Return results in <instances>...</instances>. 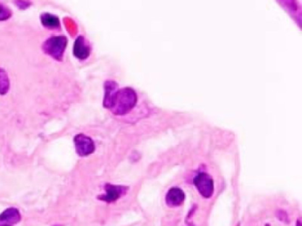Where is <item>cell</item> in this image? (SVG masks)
Returning a JSON list of instances; mask_svg holds the SVG:
<instances>
[{
    "label": "cell",
    "instance_id": "obj_1",
    "mask_svg": "<svg viewBox=\"0 0 302 226\" xmlns=\"http://www.w3.org/2000/svg\"><path fill=\"white\" fill-rule=\"evenodd\" d=\"M137 102V95L135 90L130 87H123L117 89L106 109H109L114 115H124L135 107Z\"/></svg>",
    "mask_w": 302,
    "mask_h": 226
},
{
    "label": "cell",
    "instance_id": "obj_2",
    "mask_svg": "<svg viewBox=\"0 0 302 226\" xmlns=\"http://www.w3.org/2000/svg\"><path fill=\"white\" fill-rule=\"evenodd\" d=\"M68 45V38L64 36L50 37L43 44V51L54 60L61 61Z\"/></svg>",
    "mask_w": 302,
    "mask_h": 226
},
{
    "label": "cell",
    "instance_id": "obj_3",
    "mask_svg": "<svg viewBox=\"0 0 302 226\" xmlns=\"http://www.w3.org/2000/svg\"><path fill=\"white\" fill-rule=\"evenodd\" d=\"M194 186L196 187L199 193L204 197L208 199L213 195L214 186L212 177L207 173L201 172L194 178Z\"/></svg>",
    "mask_w": 302,
    "mask_h": 226
},
{
    "label": "cell",
    "instance_id": "obj_4",
    "mask_svg": "<svg viewBox=\"0 0 302 226\" xmlns=\"http://www.w3.org/2000/svg\"><path fill=\"white\" fill-rule=\"evenodd\" d=\"M74 142L77 153L80 156H88L95 151V144L93 139L87 135L84 134L77 135L74 138Z\"/></svg>",
    "mask_w": 302,
    "mask_h": 226
},
{
    "label": "cell",
    "instance_id": "obj_5",
    "mask_svg": "<svg viewBox=\"0 0 302 226\" xmlns=\"http://www.w3.org/2000/svg\"><path fill=\"white\" fill-rule=\"evenodd\" d=\"M127 187L122 186H115L112 184H106L105 186V195L99 196V199L106 203H113L124 195L127 192Z\"/></svg>",
    "mask_w": 302,
    "mask_h": 226
},
{
    "label": "cell",
    "instance_id": "obj_6",
    "mask_svg": "<svg viewBox=\"0 0 302 226\" xmlns=\"http://www.w3.org/2000/svg\"><path fill=\"white\" fill-rule=\"evenodd\" d=\"M73 53L78 60H84L88 59L91 54V47L86 42L85 36H79L77 37L74 44Z\"/></svg>",
    "mask_w": 302,
    "mask_h": 226
},
{
    "label": "cell",
    "instance_id": "obj_7",
    "mask_svg": "<svg viewBox=\"0 0 302 226\" xmlns=\"http://www.w3.org/2000/svg\"><path fill=\"white\" fill-rule=\"evenodd\" d=\"M185 199H186V195L184 191L178 187H173L169 189L168 194L166 195V203L169 207H178L184 203Z\"/></svg>",
    "mask_w": 302,
    "mask_h": 226
},
{
    "label": "cell",
    "instance_id": "obj_8",
    "mask_svg": "<svg viewBox=\"0 0 302 226\" xmlns=\"http://www.w3.org/2000/svg\"><path fill=\"white\" fill-rule=\"evenodd\" d=\"M20 214L19 211L14 208L7 209L0 215V224L13 225L20 222Z\"/></svg>",
    "mask_w": 302,
    "mask_h": 226
},
{
    "label": "cell",
    "instance_id": "obj_9",
    "mask_svg": "<svg viewBox=\"0 0 302 226\" xmlns=\"http://www.w3.org/2000/svg\"><path fill=\"white\" fill-rule=\"evenodd\" d=\"M40 20L42 25L48 29H57L61 27L59 18L52 13H48V12L42 13L40 16Z\"/></svg>",
    "mask_w": 302,
    "mask_h": 226
},
{
    "label": "cell",
    "instance_id": "obj_10",
    "mask_svg": "<svg viewBox=\"0 0 302 226\" xmlns=\"http://www.w3.org/2000/svg\"><path fill=\"white\" fill-rule=\"evenodd\" d=\"M104 87H105V96H104L103 105H104V107L107 108L110 100L118 89V85L113 80H107V81H105Z\"/></svg>",
    "mask_w": 302,
    "mask_h": 226
},
{
    "label": "cell",
    "instance_id": "obj_11",
    "mask_svg": "<svg viewBox=\"0 0 302 226\" xmlns=\"http://www.w3.org/2000/svg\"><path fill=\"white\" fill-rule=\"evenodd\" d=\"M10 89V79L7 74L0 68V95H5Z\"/></svg>",
    "mask_w": 302,
    "mask_h": 226
},
{
    "label": "cell",
    "instance_id": "obj_12",
    "mask_svg": "<svg viewBox=\"0 0 302 226\" xmlns=\"http://www.w3.org/2000/svg\"><path fill=\"white\" fill-rule=\"evenodd\" d=\"M11 16L12 12L10 11V9L5 7L3 4H0V21L8 20Z\"/></svg>",
    "mask_w": 302,
    "mask_h": 226
},
{
    "label": "cell",
    "instance_id": "obj_13",
    "mask_svg": "<svg viewBox=\"0 0 302 226\" xmlns=\"http://www.w3.org/2000/svg\"><path fill=\"white\" fill-rule=\"evenodd\" d=\"M277 217L278 219L282 221L284 223H289V218H288V215L286 214V211H279L277 212Z\"/></svg>",
    "mask_w": 302,
    "mask_h": 226
},
{
    "label": "cell",
    "instance_id": "obj_14",
    "mask_svg": "<svg viewBox=\"0 0 302 226\" xmlns=\"http://www.w3.org/2000/svg\"><path fill=\"white\" fill-rule=\"evenodd\" d=\"M15 4H17L18 7L20 9H27V8L29 7L31 3L26 2V1H18V2H15Z\"/></svg>",
    "mask_w": 302,
    "mask_h": 226
},
{
    "label": "cell",
    "instance_id": "obj_15",
    "mask_svg": "<svg viewBox=\"0 0 302 226\" xmlns=\"http://www.w3.org/2000/svg\"><path fill=\"white\" fill-rule=\"evenodd\" d=\"M302 226V223H301V221H300V220H298V221H297V226Z\"/></svg>",
    "mask_w": 302,
    "mask_h": 226
},
{
    "label": "cell",
    "instance_id": "obj_16",
    "mask_svg": "<svg viewBox=\"0 0 302 226\" xmlns=\"http://www.w3.org/2000/svg\"><path fill=\"white\" fill-rule=\"evenodd\" d=\"M0 226H10V225H6V224H0Z\"/></svg>",
    "mask_w": 302,
    "mask_h": 226
},
{
    "label": "cell",
    "instance_id": "obj_17",
    "mask_svg": "<svg viewBox=\"0 0 302 226\" xmlns=\"http://www.w3.org/2000/svg\"><path fill=\"white\" fill-rule=\"evenodd\" d=\"M269 226V225H268V226Z\"/></svg>",
    "mask_w": 302,
    "mask_h": 226
}]
</instances>
